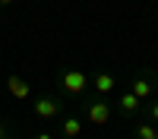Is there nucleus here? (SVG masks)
<instances>
[{
  "label": "nucleus",
  "instance_id": "nucleus-1",
  "mask_svg": "<svg viewBox=\"0 0 158 139\" xmlns=\"http://www.w3.org/2000/svg\"><path fill=\"white\" fill-rule=\"evenodd\" d=\"M127 92H130V95H136L142 104H146V101H152V98H155V92H158V73H155L152 67L136 70V76L127 82Z\"/></svg>",
  "mask_w": 158,
  "mask_h": 139
},
{
  "label": "nucleus",
  "instance_id": "nucleus-2",
  "mask_svg": "<svg viewBox=\"0 0 158 139\" xmlns=\"http://www.w3.org/2000/svg\"><path fill=\"white\" fill-rule=\"evenodd\" d=\"M57 82H60V88H63V95L76 98V95H82L85 88H89V73L79 70V67H63L60 76H57Z\"/></svg>",
  "mask_w": 158,
  "mask_h": 139
},
{
  "label": "nucleus",
  "instance_id": "nucleus-3",
  "mask_svg": "<svg viewBox=\"0 0 158 139\" xmlns=\"http://www.w3.org/2000/svg\"><path fill=\"white\" fill-rule=\"evenodd\" d=\"M85 120L92 123V126H104L111 120V104L104 98H92V101H85Z\"/></svg>",
  "mask_w": 158,
  "mask_h": 139
},
{
  "label": "nucleus",
  "instance_id": "nucleus-4",
  "mask_svg": "<svg viewBox=\"0 0 158 139\" xmlns=\"http://www.w3.org/2000/svg\"><path fill=\"white\" fill-rule=\"evenodd\" d=\"M32 111H35V117H41V120H54V117H60L63 101L54 98V95H41V98L32 104Z\"/></svg>",
  "mask_w": 158,
  "mask_h": 139
},
{
  "label": "nucleus",
  "instance_id": "nucleus-5",
  "mask_svg": "<svg viewBox=\"0 0 158 139\" xmlns=\"http://www.w3.org/2000/svg\"><path fill=\"white\" fill-rule=\"evenodd\" d=\"M89 85H95L98 95H111V92H117V85H120V76L114 70H98L95 79H89Z\"/></svg>",
  "mask_w": 158,
  "mask_h": 139
},
{
  "label": "nucleus",
  "instance_id": "nucleus-6",
  "mask_svg": "<svg viewBox=\"0 0 158 139\" xmlns=\"http://www.w3.org/2000/svg\"><path fill=\"white\" fill-rule=\"evenodd\" d=\"M117 111H120L123 117H139L142 114V101L136 95H130L127 88H120V92H117Z\"/></svg>",
  "mask_w": 158,
  "mask_h": 139
},
{
  "label": "nucleus",
  "instance_id": "nucleus-7",
  "mask_svg": "<svg viewBox=\"0 0 158 139\" xmlns=\"http://www.w3.org/2000/svg\"><path fill=\"white\" fill-rule=\"evenodd\" d=\"M6 92L16 98V101H25V98L32 95V85L25 82V79H19V76H10V79H6Z\"/></svg>",
  "mask_w": 158,
  "mask_h": 139
},
{
  "label": "nucleus",
  "instance_id": "nucleus-8",
  "mask_svg": "<svg viewBox=\"0 0 158 139\" xmlns=\"http://www.w3.org/2000/svg\"><path fill=\"white\" fill-rule=\"evenodd\" d=\"M60 133L67 136V139H79V136H82V120L73 117V114H70V117H63V120H60Z\"/></svg>",
  "mask_w": 158,
  "mask_h": 139
},
{
  "label": "nucleus",
  "instance_id": "nucleus-9",
  "mask_svg": "<svg viewBox=\"0 0 158 139\" xmlns=\"http://www.w3.org/2000/svg\"><path fill=\"white\" fill-rule=\"evenodd\" d=\"M155 136H158V126L152 120H146V117H142L136 123V130H133V139H155Z\"/></svg>",
  "mask_w": 158,
  "mask_h": 139
},
{
  "label": "nucleus",
  "instance_id": "nucleus-10",
  "mask_svg": "<svg viewBox=\"0 0 158 139\" xmlns=\"http://www.w3.org/2000/svg\"><path fill=\"white\" fill-rule=\"evenodd\" d=\"M142 114H146V120H152V123L158 126V98L146 101V104H142Z\"/></svg>",
  "mask_w": 158,
  "mask_h": 139
},
{
  "label": "nucleus",
  "instance_id": "nucleus-11",
  "mask_svg": "<svg viewBox=\"0 0 158 139\" xmlns=\"http://www.w3.org/2000/svg\"><path fill=\"white\" fill-rule=\"evenodd\" d=\"M0 139H13V133H10V126L0 120Z\"/></svg>",
  "mask_w": 158,
  "mask_h": 139
},
{
  "label": "nucleus",
  "instance_id": "nucleus-12",
  "mask_svg": "<svg viewBox=\"0 0 158 139\" xmlns=\"http://www.w3.org/2000/svg\"><path fill=\"white\" fill-rule=\"evenodd\" d=\"M13 3H16V0H0V10H10Z\"/></svg>",
  "mask_w": 158,
  "mask_h": 139
},
{
  "label": "nucleus",
  "instance_id": "nucleus-13",
  "mask_svg": "<svg viewBox=\"0 0 158 139\" xmlns=\"http://www.w3.org/2000/svg\"><path fill=\"white\" fill-rule=\"evenodd\" d=\"M32 139H54V136H51V133H35Z\"/></svg>",
  "mask_w": 158,
  "mask_h": 139
},
{
  "label": "nucleus",
  "instance_id": "nucleus-14",
  "mask_svg": "<svg viewBox=\"0 0 158 139\" xmlns=\"http://www.w3.org/2000/svg\"><path fill=\"white\" fill-rule=\"evenodd\" d=\"M155 139H158V136H155Z\"/></svg>",
  "mask_w": 158,
  "mask_h": 139
}]
</instances>
